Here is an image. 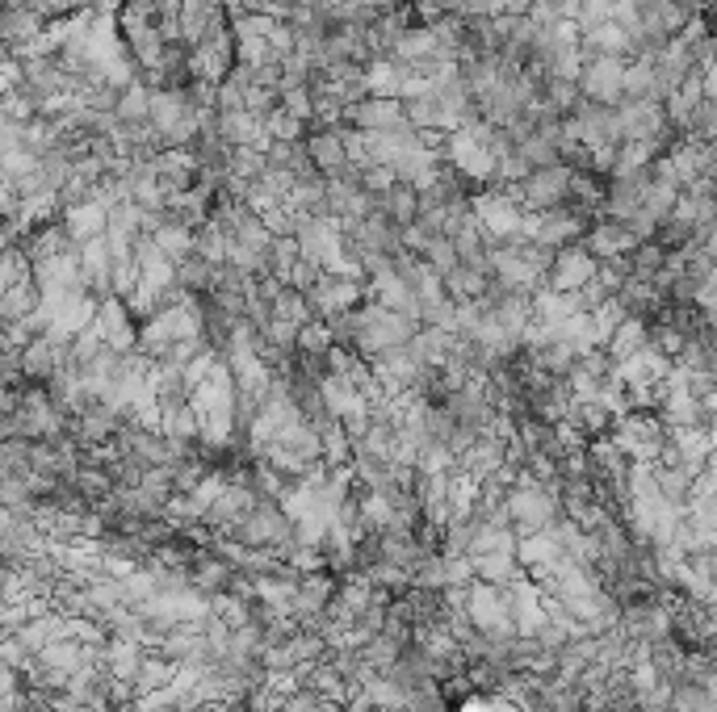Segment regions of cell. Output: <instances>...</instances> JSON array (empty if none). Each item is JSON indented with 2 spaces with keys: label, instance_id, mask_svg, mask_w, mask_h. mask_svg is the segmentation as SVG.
Returning <instances> with one entry per match:
<instances>
[{
  "label": "cell",
  "instance_id": "1",
  "mask_svg": "<svg viewBox=\"0 0 717 712\" xmlns=\"http://www.w3.org/2000/svg\"><path fill=\"white\" fill-rule=\"evenodd\" d=\"M625 76H629V59L622 55H596V59H583L579 71V93L600 105H622L625 101Z\"/></svg>",
  "mask_w": 717,
  "mask_h": 712
}]
</instances>
